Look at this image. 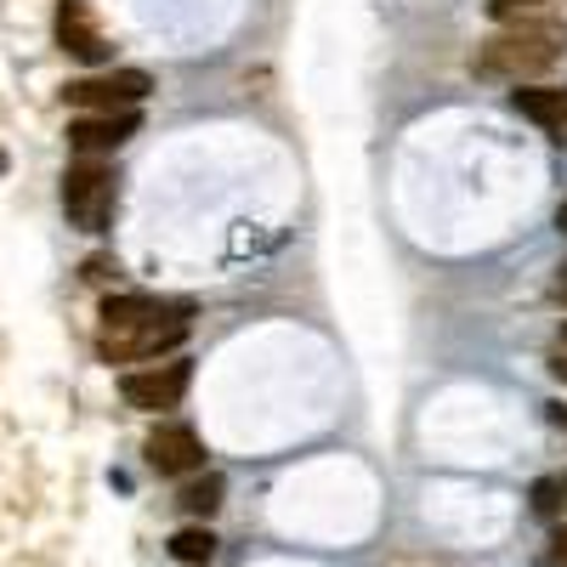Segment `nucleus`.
I'll use <instances>...</instances> for the list:
<instances>
[{"mask_svg":"<svg viewBox=\"0 0 567 567\" xmlns=\"http://www.w3.org/2000/svg\"><path fill=\"white\" fill-rule=\"evenodd\" d=\"M561 45H567L561 23H511V29H499L494 40L477 45V74L523 85V80L545 74V69L561 58Z\"/></svg>","mask_w":567,"mask_h":567,"instance_id":"nucleus-1","label":"nucleus"},{"mask_svg":"<svg viewBox=\"0 0 567 567\" xmlns=\"http://www.w3.org/2000/svg\"><path fill=\"white\" fill-rule=\"evenodd\" d=\"M114 171L103 159H74L63 171V210L80 233H103L109 216H114Z\"/></svg>","mask_w":567,"mask_h":567,"instance_id":"nucleus-2","label":"nucleus"},{"mask_svg":"<svg viewBox=\"0 0 567 567\" xmlns=\"http://www.w3.org/2000/svg\"><path fill=\"white\" fill-rule=\"evenodd\" d=\"M154 91V74L142 69H109V74H91V80H69L63 85V103L80 114H136V103Z\"/></svg>","mask_w":567,"mask_h":567,"instance_id":"nucleus-3","label":"nucleus"},{"mask_svg":"<svg viewBox=\"0 0 567 567\" xmlns=\"http://www.w3.org/2000/svg\"><path fill=\"white\" fill-rule=\"evenodd\" d=\"M187 341V323H131V329H97V358L103 363H142L176 352Z\"/></svg>","mask_w":567,"mask_h":567,"instance_id":"nucleus-4","label":"nucleus"},{"mask_svg":"<svg viewBox=\"0 0 567 567\" xmlns=\"http://www.w3.org/2000/svg\"><path fill=\"white\" fill-rule=\"evenodd\" d=\"M187 381H194V369H187V363H154V369L125 374V381H120V398H125L131 409L159 414V409H176V403H182Z\"/></svg>","mask_w":567,"mask_h":567,"instance_id":"nucleus-5","label":"nucleus"},{"mask_svg":"<svg viewBox=\"0 0 567 567\" xmlns=\"http://www.w3.org/2000/svg\"><path fill=\"white\" fill-rule=\"evenodd\" d=\"M136 131H142L136 114H80V120H69V148L80 159H103V154L125 148Z\"/></svg>","mask_w":567,"mask_h":567,"instance_id":"nucleus-6","label":"nucleus"},{"mask_svg":"<svg viewBox=\"0 0 567 567\" xmlns=\"http://www.w3.org/2000/svg\"><path fill=\"white\" fill-rule=\"evenodd\" d=\"M52 29H58V45L69 58H80V63H109V52H114L85 0H58V23Z\"/></svg>","mask_w":567,"mask_h":567,"instance_id":"nucleus-7","label":"nucleus"},{"mask_svg":"<svg viewBox=\"0 0 567 567\" xmlns=\"http://www.w3.org/2000/svg\"><path fill=\"white\" fill-rule=\"evenodd\" d=\"M148 465L159 477H187V471L205 465V443L194 425H154L148 432Z\"/></svg>","mask_w":567,"mask_h":567,"instance_id":"nucleus-8","label":"nucleus"},{"mask_svg":"<svg viewBox=\"0 0 567 567\" xmlns=\"http://www.w3.org/2000/svg\"><path fill=\"white\" fill-rule=\"evenodd\" d=\"M194 307L171 296H109L103 301V329H131V323H187Z\"/></svg>","mask_w":567,"mask_h":567,"instance_id":"nucleus-9","label":"nucleus"},{"mask_svg":"<svg viewBox=\"0 0 567 567\" xmlns=\"http://www.w3.org/2000/svg\"><path fill=\"white\" fill-rule=\"evenodd\" d=\"M511 109L534 120L550 142H561L567 148V91H550V85H516L511 91Z\"/></svg>","mask_w":567,"mask_h":567,"instance_id":"nucleus-10","label":"nucleus"},{"mask_svg":"<svg viewBox=\"0 0 567 567\" xmlns=\"http://www.w3.org/2000/svg\"><path fill=\"white\" fill-rule=\"evenodd\" d=\"M171 556H176V561H187V567H205V561L216 556V534H210L205 523L176 528V534H171Z\"/></svg>","mask_w":567,"mask_h":567,"instance_id":"nucleus-11","label":"nucleus"},{"mask_svg":"<svg viewBox=\"0 0 567 567\" xmlns=\"http://www.w3.org/2000/svg\"><path fill=\"white\" fill-rule=\"evenodd\" d=\"M176 505H182L187 516H210V511L221 505V477H199V483H187V488L176 494Z\"/></svg>","mask_w":567,"mask_h":567,"instance_id":"nucleus-12","label":"nucleus"},{"mask_svg":"<svg viewBox=\"0 0 567 567\" xmlns=\"http://www.w3.org/2000/svg\"><path fill=\"white\" fill-rule=\"evenodd\" d=\"M561 499H567V483H561V477H545V483L534 488V511H539V516H556Z\"/></svg>","mask_w":567,"mask_h":567,"instance_id":"nucleus-13","label":"nucleus"},{"mask_svg":"<svg viewBox=\"0 0 567 567\" xmlns=\"http://www.w3.org/2000/svg\"><path fill=\"white\" fill-rule=\"evenodd\" d=\"M534 7H545V0H488L494 18H528Z\"/></svg>","mask_w":567,"mask_h":567,"instance_id":"nucleus-14","label":"nucleus"},{"mask_svg":"<svg viewBox=\"0 0 567 567\" xmlns=\"http://www.w3.org/2000/svg\"><path fill=\"white\" fill-rule=\"evenodd\" d=\"M550 567H567V528L550 534Z\"/></svg>","mask_w":567,"mask_h":567,"instance_id":"nucleus-15","label":"nucleus"},{"mask_svg":"<svg viewBox=\"0 0 567 567\" xmlns=\"http://www.w3.org/2000/svg\"><path fill=\"white\" fill-rule=\"evenodd\" d=\"M109 272H120V267H114L109 256H97V261H85V278H91V284H97V278H109Z\"/></svg>","mask_w":567,"mask_h":567,"instance_id":"nucleus-16","label":"nucleus"},{"mask_svg":"<svg viewBox=\"0 0 567 567\" xmlns=\"http://www.w3.org/2000/svg\"><path fill=\"white\" fill-rule=\"evenodd\" d=\"M550 374H556V381H567V352H556V358H550Z\"/></svg>","mask_w":567,"mask_h":567,"instance_id":"nucleus-17","label":"nucleus"},{"mask_svg":"<svg viewBox=\"0 0 567 567\" xmlns=\"http://www.w3.org/2000/svg\"><path fill=\"white\" fill-rule=\"evenodd\" d=\"M550 296H556V301L567 307V267H561V278H556V290H550Z\"/></svg>","mask_w":567,"mask_h":567,"instance_id":"nucleus-18","label":"nucleus"},{"mask_svg":"<svg viewBox=\"0 0 567 567\" xmlns=\"http://www.w3.org/2000/svg\"><path fill=\"white\" fill-rule=\"evenodd\" d=\"M556 227H561V233H567V199H561V210H556Z\"/></svg>","mask_w":567,"mask_h":567,"instance_id":"nucleus-19","label":"nucleus"},{"mask_svg":"<svg viewBox=\"0 0 567 567\" xmlns=\"http://www.w3.org/2000/svg\"><path fill=\"white\" fill-rule=\"evenodd\" d=\"M556 420H561V425H567V409H556Z\"/></svg>","mask_w":567,"mask_h":567,"instance_id":"nucleus-20","label":"nucleus"},{"mask_svg":"<svg viewBox=\"0 0 567 567\" xmlns=\"http://www.w3.org/2000/svg\"><path fill=\"white\" fill-rule=\"evenodd\" d=\"M0 171H7V154H0Z\"/></svg>","mask_w":567,"mask_h":567,"instance_id":"nucleus-21","label":"nucleus"},{"mask_svg":"<svg viewBox=\"0 0 567 567\" xmlns=\"http://www.w3.org/2000/svg\"><path fill=\"white\" fill-rule=\"evenodd\" d=\"M561 341H567V329H561Z\"/></svg>","mask_w":567,"mask_h":567,"instance_id":"nucleus-22","label":"nucleus"},{"mask_svg":"<svg viewBox=\"0 0 567 567\" xmlns=\"http://www.w3.org/2000/svg\"><path fill=\"white\" fill-rule=\"evenodd\" d=\"M561 483H567V477H561Z\"/></svg>","mask_w":567,"mask_h":567,"instance_id":"nucleus-23","label":"nucleus"}]
</instances>
